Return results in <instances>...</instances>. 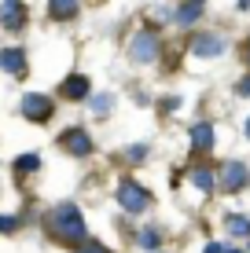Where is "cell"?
<instances>
[{"label":"cell","instance_id":"3957f363","mask_svg":"<svg viewBox=\"0 0 250 253\" xmlns=\"http://www.w3.org/2000/svg\"><path fill=\"white\" fill-rule=\"evenodd\" d=\"M158 55H162L158 33H154V30H136L133 41H129V63H133V66H151Z\"/></svg>","mask_w":250,"mask_h":253},{"label":"cell","instance_id":"7c38bea8","mask_svg":"<svg viewBox=\"0 0 250 253\" xmlns=\"http://www.w3.org/2000/svg\"><path fill=\"white\" fill-rule=\"evenodd\" d=\"M81 11V0H48V19L51 22H74Z\"/></svg>","mask_w":250,"mask_h":253},{"label":"cell","instance_id":"2e32d148","mask_svg":"<svg viewBox=\"0 0 250 253\" xmlns=\"http://www.w3.org/2000/svg\"><path fill=\"white\" fill-rule=\"evenodd\" d=\"M199 19H202V4H184V0L177 4V15H173L177 26H184V30H188V26H195Z\"/></svg>","mask_w":250,"mask_h":253},{"label":"cell","instance_id":"9a60e30c","mask_svg":"<svg viewBox=\"0 0 250 253\" xmlns=\"http://www.w3.org/2000/svg\"><path fill=\"white\" fill-rule=\"evenodd\" d=\"M89 107H92V114H96L100 121H107L110 114H114V95L110 92H96V95H89Z\"/></svg>","mask_w":250,"mask_h":253},{"label":"cell","instance_id":"277c9868","mask_svg":"<svg viewBox=\"0 0 250 253\" xmlns=\"http://www.w3.org/2000/svg\"><path fill=\"white\" fill-rule=\"evenodd\" d=\"M59 151L63 154H70V158H89L92 151H96V139H92L89 128H81V125H66L63 132H59Z\"/></svg>","mask_w":250,"mask_h":253},{"label":"cell","instance_id":"cb8c5ba5","mask_svg":"<svg viewBox=\"0 0 250 253\" xmlns=\"http://www.w3.org/2000/svg\"><path fill=\"white\" fill-rule=\"evenodd\" d=\"M202 253H225V246H221V242H210V246H202Z\"/></svg>","mask_w":250,"mask_h":253},{"label":"cell","instance_id":"7402d4cb","mask_svg":"<svg viewBox=\"0 0 250 253\" xmlns=\"http://www.w3.org/2000/svg\"><path fill=\"white\" fill-rule=\"evenodd\" d=\"M15 228H19V220H15V216H0V235H4V231L11 235Z\"/></svg>","mask_w":250,"mask_h":253},{"label":"cell","instance_id":"8fae6325","mask_svg":"<svg viewBox=\"0 0 250 253\" xmlns=\"http://www.w3.org/2000/svg\"><path fill=\"white\" fill-rule=\"evenodd\" d=\"M0 74H7V77H26V74H30L26 51H22V48H0Z\"/></svg>","mask_w":250,"mask_h":253},{"label":"cell","instance_id":"9c48e42d","mask_svg":"<svg viewBox=\"0 0 250 253\" xmlns=\"http://www.w3.org/2000/svg\"><path fill=\"white\" fill-rule=\"evenodd\" d=\"M188 139H192V151L195 154H210L213 147H217V128H213V121H195L192 128H188Z\"/></svg>","mask_w":250,"mask_h":253},{"label":"cell","instance_id":"52a82bcc","mask_svg":"<svg viewBox=\"0 0 250 253\" xmlns=\"http://www.w3.org/2000/svg\"><path fill=\"white\" fill-rule=\"evenodd\" d=\"M26 26H30L26 0H0V30L4 33H26Z\"/></svg>","mask_w":250,"mask_h":253},{"label":"cell","instance_id":"d6986e66","mask_svg":"<svg viewBox=\"0 0 250 253\" xmlns=\"http://www.w3.org/2000/svg\"><path fill=\"white\" fill-rule=\"evenodd\" d=\"M136 242H140V250H148V253H151V250H158V246H162V235L154 231V228H144Z\"/></svg>","mask_w":250,"mask_h":253},{"label":"cell","instance_id":"30bf717a","mask_svg":"<svg viewBox=\"0 0 250 253\" xmlns=\"http://www.w3.org/2000/svg\"><path fill=\"white\" fill-rule=\"evenodd\" d=\"M59 95H63L66 103H81L92 95V81L85 74H66L63 81H59Z\"/></svg>","mask_w":250,"mask_h":253},{"label":"cell","instance_id":"6da1fadb","mask_svg":"<svg viewBox=\"0 0 250 253\" xmlns=\"http://www.w3.org/2000/svg\"><path fill=\"white\" fill-rule=\"evenodd\" d=\"M48 228L59 242H70V246H81L89 239V228H85V216L77 209V202H59L48 216Z\"/></svg>","mask_w":250,"mask_h":253},{"label":"cell","instance_id":"484cf974","mask_svg":"<svg viewBox=\"0 0 250 253\" xmlns=\"http://www.w3.org/2000/svg\"><path fill=\"white\" fill-rule=\"evenodd\" d=\"M243 136H247V139H250V118H247V121H243Z\"/></svg>","mask_w":250,"mask_h":253},{"label":"cell","instance_id":"ac0fdd59","mask_svg":"<svg viewBox=\"0 0 250 253\" xmlns=\"http://www.w3.org/2000/svg\"><path fill=\"white\" fill-rule=\"evenodd\" d=\"M148 154H151V147H148V143H133V147H125L122 158H125V162H133V165H140V162H148Z\"/></svg>","mask_w":250,"mask_h":253},{"label":"cell","instance_id":"603a6c76","mask_svg":"<svg viewBox=\"0 0 250 253\" xmlns=\"http://www.w3.org/2000/svg\"><path fill=\"white\" fill-rule=\"evenodd\" d=\"M239 59L250 66V37H243V44H239Z\"/></svg>","mask_w":250,"mask_h":253},{"label":"cell","instance_id":"e0dca14e","mask_svg":"<svg viewBox=\"0 0 250 253\" xmlns=\"http://www.w3.org/2000/svg\"><path fill=\"white\" fill-rule=\"evenodd\" d=\"M225 231L236 235V239H250V220L239 216V213H232V216H225Z\"/></svg>","mask_w":250,"mask_h":253},{"label":"cell","instance_id":"4fadbf2b","mask_svg":"<svg viewBox=\"0 0 250 253\" xmlns=\"http://www.w3.org/2000/svg\"><path fill=\"white\" fill-rule=\"evenodd\" d=\"M192 184L202 191V195H210L213 187H217V169L213 165H195L192 169Z\"/></svg>","mask_w":250,"mask_h":253},{"label":"cell","instance_id":"83f0119b","mask_svg":"<svg viewBox=\"0 0 250 253\" xmlns=\"http://www.w3.org/2000/svg\"><path fill=\"white\" fill-rule=\"evenodd\" d=\"M225 253H243V250H225Z\"/></svg>","mask_w":250,"mask_h":253},{"label":"cell","instance_id":"d4e9b609","mask_svg":"<svg viewBox=\"0 0 250 253\" xmlns=\"http://www.w3.org/2000/svg\"><path fill=\"white\" fill-rule=\"evenodd\" d=\"M236 7L239 11H250V0H236Z\"/></svg>","mask_w":250,"mask_h":253},{"label":"cell","instance_id":"5b68a950","mask_svg":"<svg viewBox=\"0 0 250 253\" xmlns=\"http://www.w3.org/2000/svg\"><path fill=\"white\" fill-rule=\"evenodd\" d=\"M19 114L30 121V125H48L55 118V99L45 92H26L22 103H19Z\"/></svg>","mask_w":250,"mask_h":253},{"label":"cell","instance_id":"ffe728a7","mask_svg":"<svg viewBox=\"0 0 250 253\" xmlns=\"http://www.w3.org/2000/svg\"><path fill=\"white\" fill-rule=\"evenodd\" d=\"M77 253H110V250L103 246V242H92V239H85V242H81V250H77Z\"/></svg>","mask_w":250,"mask_h":253},{"label":"cell","instance_id":"5bb4252c","mask_svg":"<svg viewBox=\"0 0 250 253\" xmlns=\"http://www.w3.org/2000/svg\"><path fill=\"white\" fill-rule=\"evenodd\" d=\"M37 169H41V154H37V151H30V154H19V158L11 162V172H15V176H19V180L33 176V172H37Z\"/></svg>","mask_w":250,"mask_h":253},{"label":"cell","instance_id":"4316f807","mask_svg":"<svg viewBox=\"0 0 250 253\" xmlns=\"http://www.w3.org/2000/svg\"><path fill=\"white\" fill-rule=\"evenodd\" d=\"M184 4H206V0H184Z\"/></svg>","mask_w":250,"mask_h":253},{"label":"cell","instance_id":"ba28073f","mask_svg":"<svg viewBox=\"0 0 250 253\" xmlns=\"http://www.w3.org/2000/svg\"><path fill=\"white\" fill-rule=\"evenodd\" d=\"M225 51H228V41H225L221 30H202V33H195V41H192L195 59H221Z\"/></svg>","mask_w":250,"mask_h":253},{"label":"cell","instance_id":"8992f818","mask_svg":"<svg viewBox=\"0 0 250 253\" xmlns=\"http://www.w3.org/2000/svg\"><path fill=\"white\" fill-rule=\"evenodd\" d=\"M217 187H221V191H228V195H236V191L250 187V165H247V162H239V158L225 162V165L217 169Z\"/></svg>","mask_w":250,"mask_h":253},{"label":"cell","instance_id":"7a4b0ae2","mask_svg":"<svg viewBox=\"0 0 250 253\" xmlns=\"http://www.w3.org/2000/svg\"><path fill=\"white\" fill-rule=\"evenodd\" d=\"M114 195H118V206H122L125 213H133V216H136V213H148L151 202H154V195L140 184V180H133V176H122V180H118V191H114Z\"/></svg>","mask_w":250,"mask_h":253},{"label":"cell","instance_id":"44dd1931","mask_svg":"<svg viewBox=\"0 0 250 253\" xmlns=\"http://www.w3.org/2000/svg\"><path fill=\"white\" fill-rule=\"evenodd\" d=\"M236 95H243V99H250V74H243L236 81Z\"/></svg>","mask_w":250,"mask_h":253}]
</instances>
